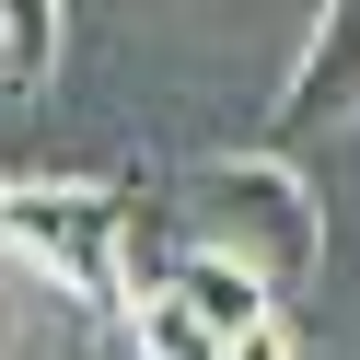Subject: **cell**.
Returning a JSON list of instances; mask_svg holds the SVG:
<instances>
[{"instance_id":"3957f363","label":"cell","mask_w":360,"mask_h":360,"mask_svg":"<svg viewBox=\"0 0 360 360\" xmlns=\"http://www.w3.org/2000/svg\"><path fill=\"white\" fill-rule=\"evenodd\" d=\"M349 117H360V0H326L302 24L290 82H279V128L314 140V128H349Z\"/></svg>"},{"instance_id":"277c9868","label":"cell","mask_w":360,"mask_h":360,"mask_svg":"<svg viewBox=\"0 0 360 360\" xmlns=\"http://www.w3.org/2000/svg\"><path fill=\"white\" fill-rule=\"evenodd\" d=\"M117 314H128V349H140V360H233L244 349V337H221L210 314H198L186 290H163V279H140Z\"/></svg>"},{"instance_id":"5b68a950","label":"cell","mask_w":360,"mask_h":360,"mask_svg":"<svg viewBox=\"0 0 360 360\" xmlns=\"http://www.w3.org/2000/svg\"><path fill=\"white\" fill-rule=\"evenodd\" d=\"M58 35H70V0H0V94L12 105L58 82Z\"/></svg>"},{"instance_id":"8992f818","label":"cell","mask_w":360,"mask_h":360,"mask_svg":"<svg viewBox=\"0 0 360 360\" xmlns=\"http://www.w3.org/2000/svg\"><path fill=\"white\" fill-rule=\"evenodd\" d=\"M12 337H24V314H12V302H0V360H12Z\"/></svg>"},{"instance_id":"52a82bcc","label":"cell","mask_w":360,"mask_h":360,"mask_svg":"<svg viewBox=\"0 0 360 360\" xmlns=\"http://www.w3.org/2000/svg\"><path fill=\"white\" fill-rule=\"evenodd\" d=\"M290 360H302V349H290Z\"/></svg>"},{"instance_id":"7a4b0ae2","label":"cell","mask_w":360,"mask_h":360,"mask_svg":"<svg viewBox=\"0 0 360 360\" xmlns=\"http://www.w3.org/2000/svg\"><path fill=\"white\" fill-rule=\"evenodd\" d=\"M174 233L210 244V256H233V267H256L279 302L326 267V210H314V186L279 163V151L198 163V174H186V221H174Z\"/></svg>"},{"instance_id":"6da1fadb","label":"cell","mask_w":360,"mask_h":360,"mask_svg":"<svg viewBox=\"0 0 360 360\" xmlns=\"http://www.w3.org/2000/svg\"><path fill=\"white\" fill-rule=\"evenodd\" d=\"M0 267L47 279L82 314H117L128 302V198L94 174H0Z\"/></svg>"}]
</instances>
